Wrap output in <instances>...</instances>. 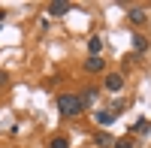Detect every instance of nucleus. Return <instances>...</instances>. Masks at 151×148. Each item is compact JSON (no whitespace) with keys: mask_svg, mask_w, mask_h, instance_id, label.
I'll return each mask as SVG.
<instances>
[{"mask_svg":"<svg viewBox=\"0 0 151 148\" xmlns=\"http://www.w3.org/2000/svg\"><path fill=\"white\" fill-rule=\"evenodd\" d=\"M58 112L67 115V118L82 115L85 106H82V100H79V94H60V97H58Z\"/></svg>","mask_w":151,"mask_h":148,"instance_id":"nucleus-1","label":"nucleus"},{"mask_svg":"<svg viewBox=\"0 0 151 148\" xmlns=\"http://www.w3.org/2000/svg\"><path fill=\"white\" fill-rule=\"evenodd\" d=\"M103 88H106L109 94H118V91L124 88V76H121V73H109V76L103 79Z\"/></svg>","mask_w":151,"mask_h":148,"instance_id":"nucleus-2","label":"nucleus"},{"mask_svg":"<svg viewBox=\"0 0 151 148\" xmlns=\"http://www.w3.org/2000/svg\"><path fill=\"white\" fill-rule=\"evenodd\" d=\"M48 12H52V15H67L70 3H67V0H55V3H48Z\"/></svg>","mask_w":151,"mask_h":148,"instance_id":"nucleus-3","label":"nucleus"},{"mask_svg":"<svg viewBox=\"0 0 151 148\" xmlns=\"http://www.w3.org/2000/svg\"><path fill=\"white\" fill-rule=\"evenodd\" d=\"M85 70L88 73H100V70H103V60H100V57H88L85 60Z\"/></svg>","mask_w":151,"mask_h":148,"instance_id":"nucleus-4","label":"nucleus"},{"mask_svg":"<svg viewBox=\"0 0 151 148\" xmlns=\"http://www.w3.org/2000/svg\"><path fill=\"white\" fill-rule=\"evenodd\" d=\"M88 48H91V57H100V48H103V42H100V36H91V42H88Z\"/></svg>","mask_w":151,"mask_h":148,"instance_id":"nucleus-5","label":"nucleus"},{"mask_svg":"<svg viewBox=\"0 0 151 148\" xmlns=\"http://www.w3.org/2000/svg\"><path fill=\"white\" fill-rule=\"evenodd\" d=\"M94 118H97V124H112V121H115V115H112V112H97Z\"/></svg>","mask_w":151,"mask_h":148,"instance_id":"nucleus-6","label":"nucleus"},{"mask_svg":"<svg viewBox=\"0 0 151 148\" xmlns=\"http://www.w3.org/2000/svg\"><path fill=\"white\" fill-rule=\"evenodd\" d=\"M97 145L100 148H109L112 145V133H97Z\"/></svg>","mask_w":151,"mask_h":148,"instance_id":"nucleus-7","label":"nucleus"},{"mask_svg":"<svg viewBox=\"0 0 151 148\" xmlns=\"http://www.w3.org/2000/svg\"><path fill=\"white\" fill-rule=\"evenodd\" d=\"M130 21H133V24H142V21H145V12H142V9H130Z\"/></svg>","mask_w":151,"mask_h":148,"instance_id":"nucleus-8","label":"nucleus"},{"mask_svg":"<svg viewBox=\"0 0 151 148\" xmlns=\"http://www.w3.org/2000/svg\"><path fill=\"white\" fill-rule=\"evenodd\" d=\"M52 148H70V139L67 136H58V139H52Z\"/></svg>","mask_w":151,"mask_h":148,"instance_id":"nucleus-9","label":"nucleus"},{"mask_svg":"<svg viewBox=\"0 0 151 148\" xmlns=\"http://www.w3.org/2000/svg\"><path fill=\"white\" fill-rule=\"evenodd\" d=\"M133 45H136V52H145V48H148L145 36H133Z\"/></svg>","mask_w":151,"mask_h":148,"instance_id":"nucleus-10","label":"nucleus"},{"mask_svg":"<svg viewBox=\"0 0 151 148\" xmlns=\"http://www.w3.org/2000/svg\"><path fill=\"white\" fill-rule=\"evenodd\" d=\"M136 130H139V133H145V130H148V121H145V118H142V121H136L130 133H136Z\"/></svg>","mask_w":151,"mask_h":148,"instance_id":"nucleus-11","label":"nucleus"},{"mask_svg":"<svg viewBox=\"0 0 151 148\" xmlns=\"http://www.w3.org/2000/svg\"><path fill=\"white\" fill-rule=\"evenodd\" d=\"M112 148H133V142H130V139H118Z\"/></svg>","mask_w":151,"mask_h":148,"instance_id":"nucleus-12","label":"nucleus"},{"mask_svg":"<svg viewBox=\"0 0 151 148\" xmlns=\"http://www.w3.org/2000/svg\"><path fill=\"white\" fill-rule=\"evenodd\" d=\"M6 82H9V76H6L3 70H0V88H6Z\"/></svg>","mask_w":151,"mask_h":148,"instance_id":"nucleus-13","label":"nucleus"}]
</instances>
